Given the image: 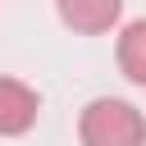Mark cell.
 I'll list each match as a JSON object with an SVG mask.
<instances>
[{
	"instance_id": "7a4b0ae2",
	"label": "cell",
	"mask_w": 146,
	"mask_h": 146,
	"mask_svg": "<svg viewBox=\"0 0 146 146\" xmlns=\"http://www.w3.org/2000/svg\"><path fill=\"white\" fill-rule=\"evenodd\" d=\"M41 119V91L27 87L23 78L0 73V137H23Z\"/></svg>"
},
{
	"instance_id": "277c9868",
	"label": "cell",
	"mask_w": 146,
	"mask_h": 146,
	"mask_svg": "<svg viewBox=\"0 0 146 146\" xmlns=\"http://www.w3.org/2000/svg\"><path fill=\"white\" fill-rule=\"evenodd\" d=\"M114 59H119V73H123L132 87H146V18H132V23L119 32Z\"/></svg>"
},
{
	"instance_id": "3957f363",
	"label": "cell",
	"mask_w": 146,
	"mask_h": 146,
	"mask_svg": "<svg viewBox=\"0 0 146 146\" xmlns=\"http://www.w3.org/2000/svg\"><path fill=\"white\" fill-rule=\"evenodd\" d=\"M55 14L78 36H100L123 18V0H55Z\"/></svg>"
},
{
	"instance_id": "6da1fadb",
	"label": "cell",
	"mask_w": 146,
	"mask_h": 146,
	"mask_svg": "<svg viewBox=\"0 0 146 146\" xmlns=\"http://www.w3.org/2000/svg\"><path fill=\"white\" fill-rule=\"evenodd\" d=\"M78 141L82 146H146V119L137 105L119 96H96L78 114Z\"/></svg>"
}]
</instances>
